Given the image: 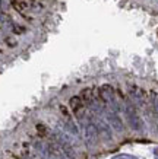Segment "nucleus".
<instances>
[{
  "label": "nucleus",
  "mask_w": 158,
  "mask_h": 159,
  "mask_svg": "<svg viewBox=\"0 0 158 159\" xmlns=\"http://www.w3.org/2000/svg\"><path fill=\"white\" fill-rule=\"evenodd\" d=\"M155 159H158V156H157V158H155Z\"/></svg>",
  "instance_id": "4468645a"
},
{
  "label": "nucleus",
  "mask_w": 158,
  "mask_h": 159,
  "mask_svg": "<svg viewBox=\"0 0 158 159\" xmlns=\"http://www.w3.org/2000/svg\"><path fill=\"white\" fill-rule=\"evenodd\" d=\"M105 120L108 123L111 129L117 133H123L125 131V124H123V121L122 118L119 117V114L113 110H105Z\"/></svg>",
  "instance_id": "20e7f679"
},
{
  "label": "nucleus",
  "mask_w": 158,
  "mask_h": 159,
  "mask_svg": "<svg viewBox=\"0 0 158 159\" xmlns=\"http://www.w3.org/2000/svg\"><path fill=\"white\" fill-rule=\"evenodd\" d=\"M82 124H84V139H85V143L88 148H94L98 143V130H97L94 121L86 120V117L82 120Z\"/></svg>",
  "instance_id": "f03ea898"
},
{
  "label": "nucleus",
  "mask_w": 158,
  "mask_h": 159,
  "mask_svg": "<svg viewBox=\"0 0 158 159\" xmlns=\"http://www.w3.org/2000/svg\"><path fill=\"white\" fill-rule=\"evenodd\" d=\"M130 98H132L135 105H139V107L145 105V97L139 88H130Z\"/></svg>",
  "instance_id": "423d86ee"
},
{
  "label": "nucleus",
  "mask_w": 158,
  "mask_h": 159,
  "mask_svg": "<svg viewBox=\"0 0 158 159\" xmlns=\"http://www.w3.org/2000/svg\"><path fill=\"white\" fill-rule=\"evenodd\" d=\"M100 93H101L103 101L110 107L108 110H113V111H116V112L120 110V105H119V102H117V99H116V93H114V91H113V88L108 86V85H104V86L100 89Z\"/></svg>",
  "instance_id": "7ed1b4c3"
},
{
  "label": "nucleus",
  "mask_w": 158,
  "mask_h": 159,
  "mask_svg": "<svg viewBox=\"0 0 158 159\" xmlns=\"http://www.w3.org/2000/svg\"><path fill=\"white\" fill-rule=\"evenodd\" d=\"M111 159H138V158L133 156V155H129V153H117V155H114Z\"/></svg>",
  "instance_id": "9d476101"
},
{
  "label": "nucleus",
  "mask_w": 158,
  "mask_h": 159,
  "mask_svg": "<svg viewBox=\"0 0 158 159\" xmlns=\"http://www.w3.org/2000/svg\"><path fill=\"white\" fill-rule=\"evenodd\" d=\"M70 107H72V110L76 112V111L82 110L84 107H82V102H81V98L79 97H73L70 98Z\"/></svg>",
  "instance_id": "1a4fd4ad"
},
{
  "label": "nucleus",
  "mask_w": 158,
  "mask_h": 159,
  "mask_svg": "<svg viewBox=\"0 0 158 159\" xmlns=\"http://www.w3.org/2000/svg\"><path fill=\"white\" fill-rule=\"evenodd\" d=\"M123 111H125L126 120H127V124H129L130 129L135 131H144V129H145L144 120H142V117L139 116L138 110H136V105H135L133 102L126 101Z\"/></svg>",
  "instance_id": "f257e3e1"
},
{
  "label": "nucleus",
  "mask_w": 158,
  "mask_h": 159,
  "mask_svg": "<svg viewBox=\"0 0 158 159\" xmlns=\"http://www.w3.org/2000/svg\"><path fill=\"white\" fill-rule=\"evenodd\" d=\"M152 107H154V112H155V116L158 117V95H154V98H152Z\"/></svg>",
  "instance_id": "9b49d317"
},
{
  "label": "nucleus",
  "mask_w": 158,
  "mask_h": 159,
  "mask_svg": "<svg viewBox=\"0 0 158 159\" xmlns=\"http://www.w3.org/2000/svg\"><path fill=\"white\" fill-rule=\"evenodd\" d=\"M65 131H66V133H70L72 136L79 134V129H78V125L75 124V121H73L72 118H69V117H67V120L65 121Z\"/></svg>",
  "instance_id": "6e6552de"
},
{
  "label": "nucleus",
  "mask_w": 158,
  "mask_h": 159,
  "mask_svg": "<svg viewBox=\"0 0 158 159\" xmlns=\"http://www.w3.org/2000/svg\"><path fill=\"white\" fill-rule=\"evenodd\" d=\"M0 9H2V0H0Z\"/></svg>",
  "instance_id": "ddd939ff"
},
{
  "label": "nucleus",
  "mask_w": 158,
  "mask_h": 159,
  "mask_svg": "<svg viewBox=\"0 0 158 159\" xmlns=\"http://www.w3.org/2000/svg\"><path fill=\"white\" fill-rule=\"evenodd\" d=\"M47 159H50V158H47Z\"/></svg>",
  "instance_id": "2eb2a0df"
},
{
  "label": "nucleus",
  "mask_w": 158,
  "mask_h": 159,
  "mask_svg": "<svg viewBox=\"0 0 158 159\" xmlns=\"http://www.w3.org/2000/svg\"><path fill=\"white\" fill-rule=\"evenodd\" d=\"M154 153H155V156H158V149H155V150H154Z\"/></svg>",
  "instance_id": "f8f14e48"
},
{
  "label": "nucleus",
  "mask_w": 158,
  "mask_h": 159,
  "mask_svg": "<svg viewBox=\"0 0 158 159\" xmlns=\"http://www.w3.org/2000/svg\"><path fill=\"white\" fill-rule=\"evenodd\" d=\"M60 146V149H62V152L65 153V156L69 159H76V150H75V148H73L72 145H69V143H62Z\"/></svg>",
  "instance_id": "0eeeda50"
},
{
  "label": "nucleus",
  "mask_w": 158,
  "mask_h": 159,
  "mask_svg": "<svg viewBox=\"0 0 158 159\" xmlns=\"http://www.w3.org/2000/svg\"><path fill=\"white\" fill-rule=\"evenodd\" d=\"M94 124H95L97 130H98V134H100L104 140L110 142V140L113 139L111 127L108 125V123H107V121H104L103 118H100V117H95V120H94Z\"/></svg>",
  "instance_id": "39448f33"
}]
</instances>
